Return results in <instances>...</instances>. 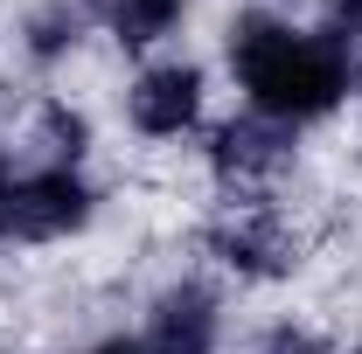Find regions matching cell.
<instances>
[{
  "label": "cell",
  "mask_w": 362,
  "mask_h": 354,
  "mask_svg": "<svg viewBox=\"0 0 362 354\" xmlns=\"http://www.w3.org/2000/svg\"><path fill=\"white\" fill-rule=\"evenodd\" d=\"M0 202H7V174H0Z\"/></svg>",
  "instance_id": "12"
},
{
  "label": "cell",
  "mask_w": 362,
  "mask_h": 354,
  "mask_svg": "<svg viewBox=\"0 0 362 354\" xmlns=\"http://www.w3.org/2000/svg\"><path fill=\"white\" fill-rule=\"evenodd\" d=\"M293 160V126H279V118H230V126H216L209 133V167L223 181H237V188H258V181H272L279 167Z\"/></svg>",
  "instance_id": "3"
},
{
  "label": "cell",
  "mask_w": 362,
  "mask_h": 354,
  "mask_svg": "<svg viewBox=\"0 0 362 354\" xmlns=\"http://www.w3.org/2000/svg\"><path fill=\"white\" fill-rule=\"evenodd\" d=\"M77 42V14H70V7H35V21H28V49H35V56H63V49Z\"/></svg>",
  "instance_id": "8"
},
{
  "label": "cell",
  "mask_w": 362,
  "mask_h": 354,
  "mask_svg": "<svg viewBox=\"0 0 362 354\" xmlns=\"http://www.w3.org/2000/svg\"><path fill=\"white\" fill-rule=\"evenodd\" d=\"M90 354H153L146 341H105V348H90Z\"/></svg>",
  "instance_id": "11"
},
{
  "label": "cell",
  "mask_w": 362,
  "mask_h": 354,
  "mask_svg": "<svg viewBox=\"0 0 362 354\" xmlns=\"http://www.w3.org/2000/svg\"><path fill=\"white\" fill-rule=\"evenodd\" d=\"M356 354H362V348H356Z\"/></svg>",
  "instance_id": "13"
},
{
  "label": "cell",
  "mask_w": 362,
  "mask_h": 354,
  "mask_svg": "<svg viewBox=\"0 0 362 354\" xmlns=\"http://www.w3.org/2000/svg\"><path fill=\"white\" fill-rule=\"evenodd\" d=\"M334 7H341V28H349V35H362V0H334Z\"/></svg>",
  "instance_id": "10"
},
{
  "label": "cell",
  "mask_w": 362,
  "mask_h": 354,
  "mask_svg": "<svg viewBox=\"0 0 362 354\" xmlns=\"http://www.w3.org/2000/svg\"><path fill=\"white\" fill-rule=\"evenodd\" d=\"M84 222H90V188L77 167H35V174L7 181V202H0V229L7 236L49 243V236H70Z\"/></svg>",
  "instance_id": "2"
},
{
  "label": "cell",
  "mask_w": 362,
  "mask_h": 354,
  "mask_svg": "<svg viewBox=\"0 0 362 354\" xmlns=\"http://www.w3.org/2000/svg\"><path fill=\"white\" fill-rule=\"evenodd\" d=\"M209 250L223 257L237 278H279L293 264V229L272 216V209H230L209 229Z\"/></svg>",
  "instance_id": "4"
},
{
  "label": "cell",
  "mask_w": 362,
  "mask_h": 354,
  "mask_svg": "<svg viewBox=\"0 0 362 354\" xmlns=\"http://www.w3.org/2000/svg\"><path fill=\"white\" fill-rule=\"evenodd\" d=\"M258 354H320V334H307V326H272L265 341H258Z\"/></svg>",
  "instance_id": "9"
},
{
  "label": "cell",
  "mask_w": 362,
  "mask_h": 354,
  "mask_svg": "<svg viewBox=\"0 0 362 354\" xmlns=\"http://www.w3.org/2000/svg\"><path fill=\"white\" fill-rule=\"evenodd\" d=\"M202 118V70L195 63H153L133 84V126L146 139H175Z\"/></svg>",
  "instance_id": "5"
},
{
  "label": "cell",
  "mask_w": 362,
  "mask_h": 354,
  "mask_svg": "<svg viewBox=\"0 0 362 354\" xmlns=\"http://www.w3.org/2000/svg\"><path fill=\"white\" fill-rule=\"evenodd\" d=\"M216 341H223V312H216V292L209 285L160 292L153 326H146V348L153 354H216Z\"/></svg>",
  "instance_id": "6"
},
{
  "label": "cell",
  "mask_w": 362,
  "mask_h": 354,
  "mask_svg": "<svg viewBox=\"0 0 362 354\" xmlns=\"http://www.w3.org/2000/svg\"><path fill=\"white\" fill-rule=\"evenodd\" d=\"M181 21V0H112V35L126 49H146L160 35H175Z\"/></svg>",
  "instance_id": "7"
},
{
  "label": "cell",
  "mask_w": 362,
  "mask_h": 354,
  "mask_svg": "<svg viewBox=\"0 0 362 354\" xmlns=\"http://www.w3.org/2000/svg\"><path fill=\"white\" fill-rule=\"evenodd\" d=\"M230 70L251 97L258 118H279V126H307L320 111H334L349 97V49L327 42V35H300L272 14H244L230 28Z\"/></svg>",
  "instance_id": "1"
}]
</instances>
